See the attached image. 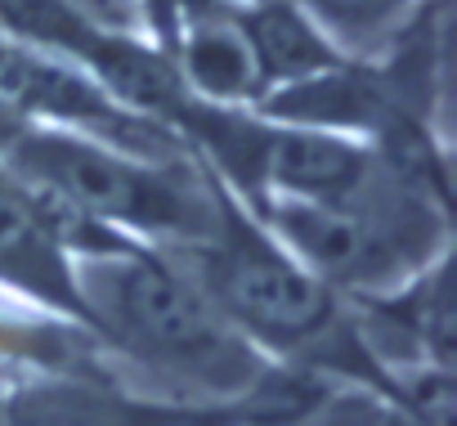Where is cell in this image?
<instances>
[{
	"label": "cell",
	"instance_id": "cell-10",
	"mask_svg": "<svg viewBox=\"0 0 457 426\" xmlns=\"http://www.w3.org/2000/svg\"><path fill=\"white\" fill-rule=\"evenodd\" d=\"M184 72L215 99L256 95L261 72L238 23H197L184 41Z\"/></svg>",
	"mask_w": 457,
	"mask_h": 426
},
{
	"label": "cell",
	"instance_id": "cell-11",
	"mask_svg": "<svg viewBox=\"0 0 457 426\" xmlns=\"http://www.w3.org/2000/svg\"><path fill=\"white\" fill-rule=\"evenodd\" d=\"M408 319L417 328V337L448 359V332H453V305H448V274H435L426 288H417L408 297Z\"/></svg>",
	"mask_w": 457,
	"mask_h": 426
},
{
	"label": "cell",
	"instance_id": "cell-14",
	"mask_svg": "<svg viewBox=\"0 0 457 426\" xmlns=\"http://www.w3.org/2000/svg\"><path fill=\"white\" fill-rule=\"evenodd\" d=\"M157 5H166V0H157Z\"/></svg>",
	"mask_w": 457,
	"mask_h": 426
},
{
	"label": "cell",
	"instance_id": "cell-12",
	"mask_svg": "<svg viewBox=\"0 0 457 426\" xmlns=\"http://www.w3.org/2000/svg\"><path fill=\"white\" fill-rule=\"evenodd\" d=\"M310 5L328 28H341L350 37H368V32L386 28L408 0H310Z\"/></svg>",
	"mask_w": 457,
	"mask_h": 426
},
{
	"label": "cell",
	"instance_id": "cell-2",
	"mask_svg": "<svg viewBox=\"0 0 457 426\" xmlns=\"http://www.w3.org/2000/svg\"><path fill=\"white\" fill-rule=\"evenodd\" d=\"M108 314L121 341L153 363L202 381H247L256 368L247 350L228 337L224 319L157 261H126L108 283Z\"/></svg>",
	"mask_w": 457,
	"mask_h": 426
},
{
	"label": "cell",
	"instance_id": "cell-6",
	"mask_svg": "<svg viewBox=\"0 0 457 426\" xmlns=\"http://www.w3.org/2000/svg\"><path fill=\"white\" fill-rule=\"evenodd\" d=\"M265 180L305 202L350 206L372 188L377 175H372V162L363 148L314 135V130H287V135H270Z\"/></svg>",
	"mask_w": 457,
	"mask_h": 426
},
{
	"label": "cell",
	"instance_id": "cell-3",
	"mask_svg": "<svg viewBox=\"0 0 457 426\" xmlns=\"http://www.w3.org/2000/svg\"><path fill=\"white\" fill-rule=\"evenodd\" d=\"M206 292L228 319L274 346H305L332 332V301L323 283L301 274L234 216L224 221V238L206 252Z\"/></svg>",
	"mask_w": 457,
	"mask_h": 426
},
{
	"label": "cell",
	"instance_id": "cell-7",
	"mask_svg": "<svg viewBox=\"0 0 457 426\" xmlns=\"http://www.w3.org/2000/svg\"><path fill=\"white\" fill-rule=\"evenodd\" d=\"M238 28L252 46L261 81L292 86L301 77H314V72H328L341 63L332 54V46L323 41V32L296 5H287V0H265V5L247 10Z\"/></svg>",
	"mask_w": 457,
	"mask_h": 426
},
{
	"label": "cell",
	"instance_id": "cell-1",
	"mask_svg": "<svg viewBox=\"0 0 457 426\" xmlns=\"http://www.w3.org/2000/svg\"><path fill=\"white\" fill-rule=\"evenodd\" d=\"M10 157L32 184L77 211L81 221H121L139 230H162V234H211V211L197 197V188L175 175V171H153L139 166L112 148L50 135V130H28L10 135Z\"/></svg>",
	"mask_w": 457,
	"mask_h": 426
},
{
	"label": "cell",
	"instance_id": "cell-13",
	"mask_svg": "<svg viewBox=\"0 0 457 426\" xmlns=\"http://www.w3.org/2000/svg\"><path fill=\"white\" fill-rule=\"evenodd\" d=\"M412 417H417L421 426H453V390H448V377H426V381H417Z\"/></svg>",
	"mask_w": 457,
	"mask_h": 426
},
{
	"label": "cell",
	"instance_id": "cell-5",
	"mask_svg": "<svg viewBox=\"0 0 457 426\" xmlns=\"http://www.w3.org/2000/svg\"><path fill=\"white\" fill-rule=\"evenodd\" d=\"M59 247L63 243L50 225L46 202L10 175H0V279L50 305L81 310V297Z\"/></svg>",
	"mask_w": 457,
	"mask_h": 426
},
{
	"label": "cell",
	"instance_id": "cell-4",
	"mask_svg": "<svg viewBox=\"0 0 457 426\" xmlns=\"http://www.w3.org/2000/svg\"><path fill=\"white\" fill-rule=\"evenodd\" d=\"M0 108L5 113H37V117H63L81 121L90 130H104L108 139L153 148V130L135 117H126L117 104H108L90 81H81L72 68L46 63L10 41H0Z\"/></svg>",
	"mask_w": 457,
	"mask_h": 426
},
{
	"label": "cell",
	"instance_id": "cell-8",
	"mask_svg": "<svg viewBox=\"0 0 457 426\" xmlns=\"http://www.w3.org/2000/svg\"><path fill=\"white\" fill-rule=\"evenodd\" d=\"M265 113L301 121V126H377L381 113H386V99L372 86V77L350 72L345 63H337L328 72L278 86L270 95Z\"/></svg>",
	"mask_w": 457,
	"mask_h": 426
},
{
	"label": "cell",
	"instance_id": "cell-9",
	"mask_svg": "<svg viewBox=\"0 0 457 426\" xmlns=\"http://www.w3.org/2000/svg\"><path fill=\"white\" fill-rule=\"evenodd\" d=\"M5 426H175L170 413L126 404L104 390H28L14 399Z\"/></svg>",
	"mask_w": 457,
	"mask_h": 426
}]
</instances>
